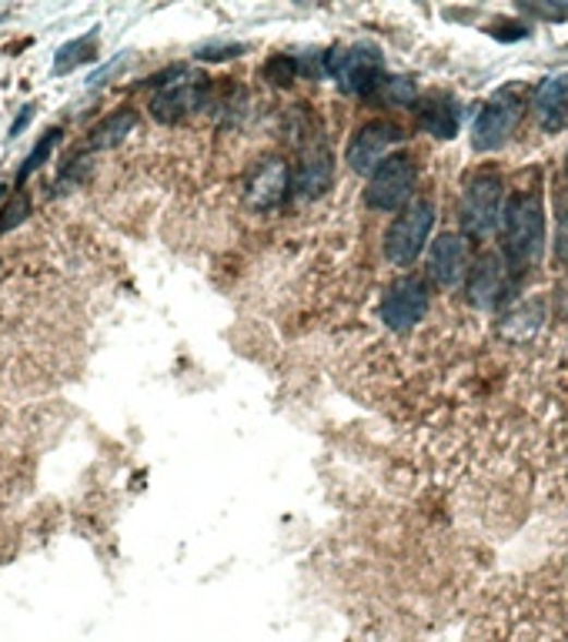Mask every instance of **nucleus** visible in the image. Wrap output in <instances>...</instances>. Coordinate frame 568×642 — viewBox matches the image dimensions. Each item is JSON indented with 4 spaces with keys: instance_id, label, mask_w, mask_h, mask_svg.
Segmentation results:
<instances>
[{
    "instance_id": "9d476101",
    "label": "nucleus",
    "mask_w": 568,
    "mask_h": 642,
    "mask_svg": "<svg viewBox=\"0 0 568 642\" xmlns=\"http://www.w3.org/2000/svg\"><path fill=\"white\" fill-rule=\"evenodd\" d=\"M294 188V175L288 168L285 157H268L265 165H257V171L244 185V201L254 211H275L285 204V198Z\"/></svg>"
},
{
    "instance_id": "423d86ee",
    "label": "nucleus",
    "mask_w": 568,
    "mask_h": 642,
    "mask_svg": "<svg viewBox=\"0 0 568 642\" xmlns=\"http://www.w3.org/2000/svg\"><path fill=\"white\" fill-rule=\"evenodd\" d=\"M419 188V165L411 154H391L372 171L365 188V204L382 214H398L411 204V194Z\"/></svg>"
},
{
    "instance_id": "6e6552de",
    "label": "nucleus",
    "mask_w": 568,
    "mask_h": 642,
    "mask_svg": "<svg viewBox=\"0 0 568 642\" xmlns=\"http://www.w3.org/2000/svg\"><path fill=\"white\" fill-rule=\"evenodd\" d=\"M401 141L404 134L395 121H385V118L365 121L361 128H354L345 147V160L354 175H372L385 157H391V147H398Z\"/></svg>"
},
{
    "instance_id": "ddd939ff",
    "label": "nucleus",
    "mask_w": 568,
    "mask_h": 642,
    "mask_svg": "<svg viewBox=\"0 0 568 642\" xmlns=\"http://www.w3.org/2000/svg\"><path fill=\"white\" fill-rule=\"evenodd\" d=\"M508 288V264L501 254L485 251L472 268H469V285H464V295H469V305L475 308H495L505 298Z\"/></svg>"
},
{
    "instance_id": "9b49d317",
    "label": "nucleus",
    "mask_w": 568,
    "mask_h": 642,
    "mask_svg": "<svg viewBox=\"0 0 568 642\" xmlns=\"http://www.w3.org/2000/svg\"><path fill=\"white\" fill-rule=\"evenodd\" d=\"M331 181H335V157H331L325 138L322 134H315V138L307 134L301 160H298V171H294V191L301 198L315 201V198L328 194Z\"/></svg>"
},
{
    "instance_id": "b1692460",
    "label": "nucleus",
    "mask_w": 568,
    "mask_h": 642,
    "mask_svg": "<svg viewBox=\"0 0 568 642\" xmlns=\"http://www.w3.org/2000/svg\"><path fill=\"white\" fill-rule=\"evenodd\" d=\"M8 198V185H0V201H4Z\"/></svg>"
},
{
    "instance_id": "dca6fc26",
    "label": "nucleus",
    "mask_w": 568,
    "mask_h": 642,
    "mask_svg": "<svg viewBox=\"0 0 568 642\" xmlns=\"http://www.w3.org/2000/svg\"><path fill=\"white\" fill-rule=\"evenodd\" d=\"M134 124H137V111H134V107H118L114 115H108L105 121L90 128L87 147L90 151H111V147L124 144V138L134 131Z\"/></svg>"
},
{
    "instance_id": "5701e85b",
    "label": "nucleus",
    "mask_w": 568,
    "mask_h": 642,
    "mask_svg": "<svg viewBox=\"0 0 568 642\" xmlns=\"http://www.w3.org/2000/svg\"><path fill=\"white\" fill-rule=\"evenodd\" d=\"M31 118H34V104H24L21 107V118H14V124H11V138L24 134V128L31 124Z\"/></svg>"
},
{
    "instance_id": "4be33fe9",
    "label": "nucleus",
    "mask_w": 568,
    "mask_h": 642,
    "mask_svg": "<svg viewBox=\"0 0 568 642\" xmlns=\"http://www.w3.org/2000/svg\"><path fill=\"white\" fill-rule=\"evenodd\" d=\"M298 71H301V64H298V58H291V54H275V58L265 64V78L271 84H291L298 78Z\"/></svg>"
},
{
    "instance_id": "f03ea898",
    "label": "nucleus",
    "mask_w": 568,
    "mask_h": 642,
    "mask_svg": "<svg viewBox=\"0 0 568 642\" xmlns=\"http://www.w3.org/2000/svg\"><path fill=\"white\" fill-rule=\"evenodd\" d=\"M505 211V178L492 168H482L464 178L458 198V222L469 238H488L501 225Z\"/></svg>"
},
{
    "instance_id": "393cba45",
    "label": "nucleus",
    "mask_w": 568,
    "mask_h": 642,
    "mask_svg": "<svg viewBox=\"0 0 568 642\" xmlns=\"http://www.w3.org/2000/svg\"><path fill=\"white\" fill-rule=\"evenodd\" d=\"M0 21H4V17H0Z\"/></svg>"
},
{
    "instance_id": "2eb2a0df",
    "label": "nucleus",
    "mask_w": 568,
    "mask_h": 642,
    "mask_svg": "<svg viewBox=\"0 0 568 642\" xmlns=\"http://www.w3.org/2000/svg\"><path fill=\"white\" fill-rule=\"evenodd\" d=\"M415 115H419V128L438 141H451L461 128V111L458 104L448 94H428L422 100H415Z\"/></svg>"
},
{
    "instance_id": "6ab92c4d",
    "label": "nucleus",
    "mask_w": 568,
    "mask_h": 642,
    "mask_svg": "<svg viewBox=\"0 0 568 642\" xmlns=\"http://www.w3.org/2000/svg\"><path fill=\"white\" fill-rule=\"evenodd\" d=\"M372 97H378L382 104L404 107V104H415V100H419V87H415V81H408V78H388V74H385V81L375 87Z\"/></svg>"
},
{
    "instance_id": "aec40b11",
    "label": "nucleus",
    "mask_w": 568,
    "mask_h": 642,
    "mask_svg": "<svg viewBox=\"0 0 568 642\" xmlns=\"http://www.w3.org/2000/svg\"><path fill=\"white\" fill-rule=\"evenodd\" d=\"M555 258L568 261V181L558 188L555 198Z\"/></svg>"
},
{
    "instance_id": "20e7f679",
    "label": "nucleus",
    "mask_w": 568,
    "mask_h": 642,
    "mask_svg": "<svg viewBox=\"0 0 568 642\" xmlns=\"http://www.w3.org/2000/svg\"><path fill=\"white\" fill-rule=\"evenodd\" d=\"M432 228H435V201L432 198H411V204H404L395 222L385 231V258L395 268H411L422 251L432 241Z\"/></svg>"
},
{
    "instance_id": "a211bd4d",
    "label": "nucleus",
    "mask_w": 568,
    "mask_h": 642,
    "mask_svg": "<svg viewBox=\"0 0 568 642\" xmlns=\"http://www.w3.org/2000/svg\"><path fill=\"white\" fill-rule=\"evenodd\" d=\"M61 138H64V131H61V128H50V131H47V134H44V138L31 147V154L24 157V165L17 168V188H24V185H27V178L47 165V157L55 154V147L61 144Z\"/></svg>"
},
{
    "instance_id": "4468645a",
    "label": "nucleus",
    "mask_w": 568,
    "mask_h": 642,
    "mask_svg": "<svg viewBox=\"0 0 568 642\" xmlns=\"http://www.w3.org/2000/svg\"><path fill=\"white\" fill-rule=\"evenodd\" d=\"M532 111L545 134L568 131V71L545 78L532 94Z\"/></svg>"
},
{
    "instance_id": "0eeeda50",
    "label": "nucleus",
    "mask_w": 568,
    "mask_h": 642,
    "mask_svg": "<svg viewBox=\"0 0 568 642\" xmlns=\"http://www.w3.org/2000/svg\"><path fill=\"white\" fill-rule=\"evenodd\" d=\"M525 115V94L508 84L501 91H495L485 104L482 111L472 124V144L475 151H498L508 144V138L515 134V128H519Z\"/></svg>"
},
{
    "instance_id": "f257e3e1",
    "label": "nucleus",
    "mask_w": 568,
    "mask_h": 642,
    "mask_svg": "<svg viewBox=\"0 0 568 642\" xmlns=\"http://www.w3.org/2000/svg\"><path fill=\"white\" fill-rule=\"evenodd\" d=\"M501 258L511 272H532L545 258V201L542 188L519 191L501 211Z\"/></svg>"
},
{
    "instance_id": "1a4fd4ad",
    "label": "nucleus",
    "mask_w": 568,
    "mask_h": 642,
    "mask_svg": "<svg viewBox=\"0 0 568 642\" xmlns=\"http://www.w3.org/2000/svg\"><path fill=\"white\" fill-rule=\"evenodd\" d=\"M428 285L415 275H404L398 282H391V288L382 298V321L391 332H404L415 329L419 321L428 314Z\"/></svg>"
},
{
    "instance_id": "f3484780",
    "label": "nucleus",
    "mask_w": 568,
    "mask_h": 642,
    "mask_svg": "<svg viewBox=\"0 0 568 642\" xmlns=\"http://www.w3.org/2000/svg\"><path fill=\"white\" fill-rule=\"evenodd\" d=\"M97 31H87L84 37H74V40H68L58 54H55V74L61 78V74H71V71H77L81 64H90V61H97Z\"/></svg>"
},
{
    "instance_id": "f8f14e48",
    "label": "nucleus",
    "mask_w": 568,
    "mask_h": 642,
    "mask_svg": "<svg viewBox=\"0 0 568 642\" xmlns=\"http://www.w3.org/2000/svg\"><path fill=\"white\" fill-rule=\"evenodd\" d=\"M464 275H469V245L451 231L438 235L428 251V278L438 288H458Z\"/></svg>"
},
{
    "instance_id": "7ed1b4c3",
    "label": "nucleus",
    "mask_w": 568,
    "mask_h": 642,
    "mask_svg": "<svg viewBox=\"0 0 568 642\" xmlns=\"http://www.w3.org/2000/svg\"><path fill=\"white\" fill-rule=\"evenodd\" d=\"M150 115L161 124H178L191 115H197L208 104V78L188 71V68H171L150 81Z\"/></svg>"
},
{
    "instance_id": "412c9836",
    "label": "nucleus",
    "mask_w": 568,
    "mask_h": 642,
    "mask_svg": "<svg viewBox=\"0 0 568 642\" xmlns=\"http://www.w3.org/2000/svg\"><path fill=\"white\" fill-rule=\"evenodd\" d=\"M31 218V194L27 191H17L4 207H0V235L14 231L17 225H24Z\"/></svg>"
},
{
    "instance_id": "39448f33",
    "label": "nucleus",
    "mask_w": 568,
    "mask_h": 642,
    "mask_svg": "<svg viewBox=\"0 0 568 642\" xmlns=\"http://www.w3.org/2000/svg\"><path fill=\"white\" fill-rule=\"evenodd\" d=\"M325 71L345 94L372 97L375 87L385 81V61L378 47L372 44H351V47H335L325 54Z\"/></svg>"
}]
</instances>
